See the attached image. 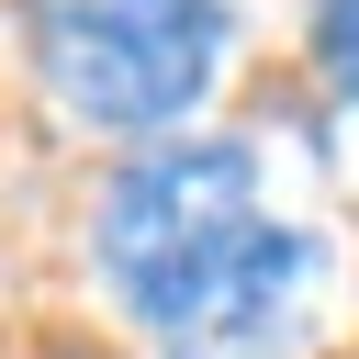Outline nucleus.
<instances>
[{
  "instance_id": "nucleus-3",
  "label": "nucleus",
  "mask_w": 359,
  "mask_h": 359,
  "mask_svg": "<svg viewBox=\"0 0 359 359\" xmlns=\"http://www.w3.org/2000/svg\"><path fill=\"white\" fill-rule=\"evenodd\" d=\"M325 292H337V236L314 213H280L269 202L236 236V258L191 292V314L157 337V359H314Z\"/></svg>"
},
{
  "instance_id": "nucleus-4",
  "label": "nucleus",
  "mask_w": 359,
  "mask_h": 359,
  "mask_svg": "<svg viewBox=\"0 0 359 359\" xmlns=\"http://www.w3.org/2000/svg\"><path fill=\"white\" fill-rule=\"evenodd\" d=\"M292 45H303L314 101L359 112V0H292Z\"/></svg>"
},
{
  "instance_id": "nucleus-5",
  "label": "nucleus",
  "mask_w": 359,
  "mask_h": 359,
  "mask_svg": "<svg viewBox=\"0 0 359 359\" xmlns=\"http://www.w3.org/2000/svg\"><path fill=\"white\" fill-rule=\"evenodd\" d=\"M22 359H112V348H101V337H34Z\"/></svg>"
},
{
  "instance_id": "nucleus-1",
  "label": "nucleus",
  "mask_w": 359,
  "mask_h": 359,
  "mask_svg": "<svg viewBox=\"0 0 359 359\" xmlns=\"http://www.w3.org/2000/svg\"><path fill=\"white\" fill-rule=\"evenodd\" d=\"M258 213H269V146L247 123H191V135L123 146L90 191V224H79L90 292L112 303V325L135 348H157Z\"/></svg>"
},
{
  "instance_id": "nucleus-2",
  "label": "nucleus",
  "mask_w": 359,
  "mask_h": 359,
  "mask_svg": "<svg viewBox=\"0 0 359 359\" xmlns=\"http://www.w3.org/2000/svg\"><path fill=\"white\" fill-rule=\"evenodd\" d=\"M22 79L79 146H157L213 123L247 0H11Z\"/></svg>"
}]
</instances>
